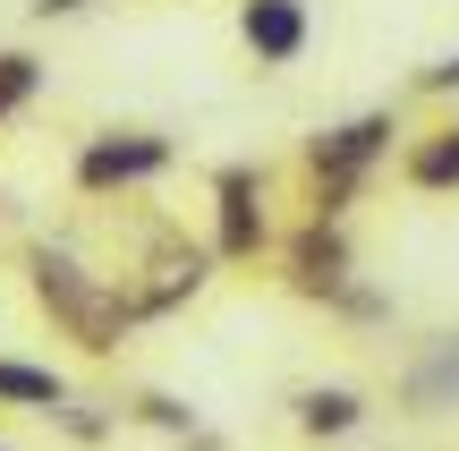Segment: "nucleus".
<instances>
[{"label":"nucleus","instance_id":"nucleus-7","mask_svg":"<svg viewBox=\"0 0 459 451\" xmlns=\"http://www.w3.org/2000/svg\"><path fill=\"white\" fill-rule=\"evenodd\" d=\"M238 34L264 68H290L307 51V0H247L238 9Z\"/></svg>","mask_w":459,"mask_h":451},{"label":"nucleus","instance_id":"nucleus-1","mask_svg":"<svg viewBox=\"0 0 459 451\" xmlns=\"http://www.w3.org/2000/svg\"><path fill=\"white\" fill-rule=\"evenodd\" d=\"M26 290H34V307H43L85 358H119V341L136 333V316H128V299H119L111 273L77 265V256L51 247V239H34V247H26Z\"/></svg>","mask_w":459,"mask_h":451},{"label":"nucleus","instance_id":"nucleus-8","mask_svg":"<svg viewBox=\"0 0 459 451\" xmlns=\"http://www.w3.org/2000/svg\"><path fill=\"white\" fill-rule=\"evenodd\" d=\"M298 426H307V435H349V426H366V401H358V392H349V384H307V392H298Z\"/></svg>","mask_w":459,"mask_h":451},{"label":"nucleus","instance_id":"nucleus-13","mask_svg":"<svg viewBox=\"0 0 459 451\" xmlns=\"http://www.w3.org/2000/svg\"><path fill=\"white\" fill-rule=\"evenodd\" d=\"M77 9H94V0H34V17H77Z\"/></svg>","mask_w":459,"mask_h":451},{"label":"nucleus","instance_id":"nucleus-11","mask_svg":"<svg viewBox=\"0 0 459 451\" xmlns=\"http://www.w3.org/2000/svg\"><path fill=\"white\" fill-rule=\"evenodd\" d=\"M34 85H43V60H34V51H0V119L26 111Z\"/></svg>","mask_w":459,"mask_h":451},{"label":"nucleus","instance_id":"nucleus-5","mask_svg":"<svg viewBox=\"0 0 459 451\" xmlns=\"http://www.w3.org/2000/svg\"><path fill=\"white\" fill-rule=\"evenodd\" d=\"M170 170V136L153 128H102L77 145V187L85 196H119V187H145Z\"/></svg>","mask_w":459,"mask_h":451},{"label":"nucleus","instance_id":"nucleus-3","mask_svg":"<svg viewBox=\"0 0 459 451\" xmlns=\"http://www.w3.org/2000/svg\"><path fill=\"white\" fill-rule=\"evenodd\" d=\"M213 282V247H196L187 230H153V247L136 256L128 273H119V299H128V316H170V307H187L196 290Z\"/></svg>","mask_w":459,"mask_h":451},{"label":"nucleus","instance_id":"nucleus-2","mask_svg":"<svg viewBox=\"0 0 459 451\" xmlns=\"http://www.w3.org/2000/svg\"><path fill=\"white\" fill-rule=\"evenodd\" d=\"M392 136H400V119L392 111H366V119H349V128H324V136H307V179H315V213H349V196L366 187V170L392 153Z\"/></svg>","mask_w":459,"mask_h":451},{"label":"nucleus","instance_id":"nucleus-10","mask_svg":"<svg viewBox=\"0 0 459 451\" xmlns=\"http://www.w3.org/2000/svg\"><path fill=\"white\" fill-rule=\"evenodd\" d=\"M400 170H409V187H434V196L459 187V119H451V128H434V136H417Z\"/></svg>","mask_w":459,"mask_h":451},{"label":"nucleus","instance_id":"nucleus-12","mask_svg":"<svg viewBox=\"0 0 459 451\" xmlns=\"http://www.w3.org/2000/svg\"><path fill=\"white\" fill-rule=\"evenodd\" d=\"M417 94H459V51H451V60H434L426 77H417Z\"/></svg>","mask_w":459,"mask_h":451},{"label":"nucleus","instance_id":"nucleus-6","mask_svg":"<svg viewBox=\"0 0 459 451\" xmlns=\"http://www.w3.org/2000/svg\"><path fill=\"white\" fill-rule=\"evenodd\" d=\"M281 265H290V290H298V299L341 307L349 290H358V256H349L341 213H307V230H298L290 247H281Z\"/></svg>","mask_w":459,"mask_h":451},{"label":"nucleus","instance_id":"nucleus-9","mask_svg":"<svg viewBox=\"0 0 459 451\" xmlns=\"http://www.w3.org/2000/svg\"><path fill=\"white\" fill-rule=\"evenodd\" d=\"M0 401H9V409H43V418H60V409H68V384H60L51 367L0 358Z\"/></svg>","mask_w":459,"mask_h":451},{"label":"nucleus","instance_id":"nucleus-4","mask_svg":"<svg viewBox=\"0 0 459 451\" xmlns=\"http://www.w3.org/2000/svg\"><path fill=\"white\" fill-rule=\"evenodd\" d=\"M273 247V213H264V170L230 162L213 170V265H255Z\"/></svg>","mask_w":459,"mask_h":451}]
</instances>
